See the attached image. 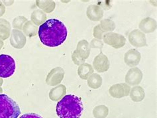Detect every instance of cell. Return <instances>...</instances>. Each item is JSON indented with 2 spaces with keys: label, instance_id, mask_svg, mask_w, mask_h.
<instances>
[{
  "label": "cell",
  "instance_id": "1",
  "mask_svg": "<svg viewBox=\"0 0 157 118\" xmlns=\"http://www.w3.org/2000/svg\"><path fill=\"white\" fill-rule=\"evenodd\" d=\"M67 35V27L59 19H49L39 27V39L45 46L59 47L64 43Z\"/></svg>",
  "mask_w": 157,
  "mask_h": 118
},
{
  "label": "cell",
  "instance_id": "2",
  "mask_svg": "<svg viewBox=\"0 0 157 118\" xmlns=\"http://www.w3.org/2000/svg\"><path fill=\"white\" fill-rule=\"evenodd\" d=\"M84 110L81 100L72 94L65 96L58 102L56 114L60 118H80Z\"/></svg>",
  "mask_w": 157,
  "mask_h": 118
},
{
  "label": "cell",
  "instance_id": "3",
  "mask_svg": "<svg viewBox=\"0 0 157 118\" xmlns=\"http://www.w3.org/2000/svg\"><path fill=\"white\" fill-rule=\"evenodd\" d=\"M20 114L17 102L6 94H0V118H17Z\"/></svg>",
  "mask_w": 157,
  "mask_h": 118
},
{
  "label": "cell",
  "instance_id": "4",
  "mask_svg": "<svg viewBox=\"0 0 157 118\" xmlns=\"http://www.w3.org/2000/svg\"><path fill=\"white\" fill-rule=\"evenodd\" d=\"M16 69L15 60L7 55H0V77L9 78L14 74Z\"/></svg>",
  "mask_w": 157,
  "mask_h": 118
},
{
  "label": "cell",
  "instance_id": "5",
  "mask_svg": "<svg viewBox=\"0 0 157 118\" xmlns=\"http://www.w3.org/2000/svg\"><path fill=\"white\" fill-rule=\"evenodd\" d=\"M20 118H43L40 116L34 113H28L23 114L20 117Z\"/></svg>",
  "mask_w": 157,
  "mask_h": 118
}]
</instances>
